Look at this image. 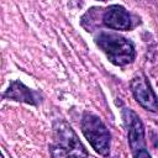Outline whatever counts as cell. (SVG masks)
I'll list each match as a JSON object with an SVG mask.
<instances>
[{
  "label": "cell",
  "mask_w": 158,
  "mask_h": 158,
  "mask_svg": "<svg viewBox=\"0 0 158 158\" xmlns=\"http://www.w3.org/2000/svg\"><path fill=\"white\" fill-rule=\"evenodd\" d=\"M122 118L127 130L128 144L133 157H151L144 138V126L139 116L131 109H122Z\"/></svg>",
  "instance_id": "obj_4"
},
{
  "label": "cell",
  "mask_w": 158,
  "mask_h": 158,
  "mask_svg": "<svg viewBox=\"0 0 158 158\" xmlns=\"http://www.w3.org/2000/svg\"><path fill=\"white\" fill-rule=\"evenodd\" d=\"M54 142L49 146L53 157L89 156L73 128L64 121H56L53 125Z\"/></svg>",
  "instance_id": "obj_2"
},
{
  "label": "cell",
  "mask_w": 158,
  "mask_h": 158,
  "mask_svg": "<svg viewBox=\"0 0 158 158\" xmlns=\"http://www.w3.org/2000/svg\"><path fill=\"white\" fill-rule=\"evenodd\" d=\"M4 98L26 102L30 105L37 106L38 102L41 101V96L37 91L27 88L25 84H22L20 80H12L10 81V85L7 90L4 93Z\"/></svg>",
  "instance_id": "obj_7"
},
{
  "label": "cell",
  "mask_w": 158,
  "mask_h": 158,
  "mask_svg": "<svg viewBox=\"0 0 158 158\" xmlns=\"http://www.w3.org/2000/svg\"><path fill=\"white\" fill-rule=\"evenodd\" d=\"M101 1H107V0H101Z\"/></svg>",
  "instance_id": "obj_8"
},
{
  "label": "cell",
  "mask_w": 158,
  "mask_h": 158,
  "mask_svg": "<svg viewBox=\"0 0 158 158\" xmlns=\"http://www.w3.org/2000/svg\"><path fill=\"white\" fill-rule=\"evenodd\" d=\"M131 91L136 101L146 110L157 112L158 111V98L153 91L149 80L146 75L138 74L130 83Z\"/></svg>",
  "instance_id": "obj_5"
},
{
  "label": "cell",
  "mask_w": 158,
  "mask_h": 158,
  "mask_svg": "<svg viewBox=\"0 0 158 158\" xmlns=\"http://www.w3.org/2000/svg\"><path fill=\"white\" fill-rule=\"evenodd\" d=\"M80 127L84 137L89 141L95 152L101 156H107L110 153L111 136L107 127L99 116L85 111L81 117Z\"/></svg>",
  "instance_id": "obj_3"
},
{
  "label": "cell",
  "mask_w": 158,
  "mask_h": 158,
  "mask_svg": "<svg viewBox=\"0 0 158 158\" xmlns=\"http://www.w3.org/2000/svg\"><path fill=\"white\" fill-rule=\"evenodd\" d=\"M102 22L106 27L118 31H127L131 28V16L128 11L121 5L109 6L102 15Z\"/></svg>",
  "instance_id": "obj_6"
},
{
  "label": "cell",
  "mask_w": 158,
  "mask_h": 158,
  "mask_svg": "<svg viewBox=\"0 0 158 158\" xmlns=\"http://www.w3.org/2000/svg\"><path fill=\"white\" fill-rule=\"evenodd\" d=\"M96 43L115 65L123 67L135 60L136 51L133 43L118 33L100 32L96 37Z\"/></svg>",
  "instance_id": "obj_1"
}]
</instances>
